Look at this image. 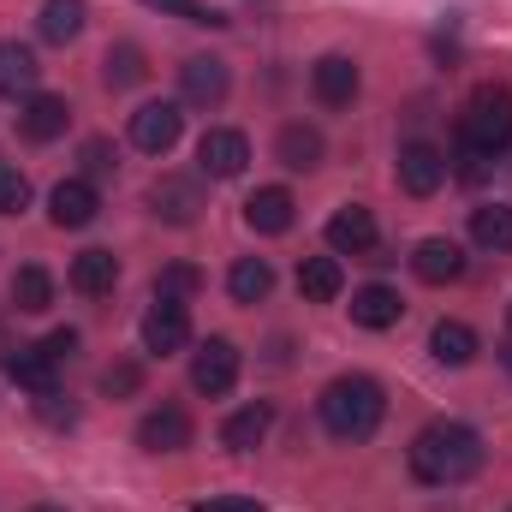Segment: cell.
<instances>
[{"label":"cell","instance_id":"cell-14","mask_svg":"<svg viewBox=\"0 0 512 512\" xmlns=\"http://www.w3.org/2000/svg\"><path fill=\"white\" fill-rule=\"evenodd\" d=\"M66 126H72L66 96H24V108H18V131H24L30 143H54V137H66Z\"/></svg>","mask_w":512,"mask_h":512},{"label":"cell","instance_id":"cell-7","mask_svg":"<svg viewBox=\"0 0 512 512\" xmlns=\"http://www.w3.org/2000/svg\"><path fill=\"white\" fill-rule=\"evenodd\" d=\"M179 131H185L179 102H143V108L131 114V143H137L143 155H167V149L179 143Z\"/></svg>","mask_w":512,"mask_h":512},{"label":"cell","instance_id":"cell-13","mask_svg":"<svg viewBox=\"0 0 512 512\" xmlns=\"http://www.w3.org/2000/svg\"><path fill=\"white\" fill-rule=\"evenodd\" d=\"M328 251L334 256H370L376 251V215L358 209V203H346V209L328 221Z\"/></svg>","mask_w":512,"mask_h":512},{"label":"cell","instance_id":"cell-39","mask_svg":"<svg viewBox=\"0 0 512 512\" xmlns=\"http://www.w3.org/2000/svg\"><path fill=\"white\" fill-rule=\"evenodd\" d=\"M507 370H512V346H507Z\"/></svg>","mask_w":512,"mask_h":512},{"label":"cell","instance_id":"cell-33","mask_svg":"<svg viewBox=\"0 0 512 512\" xmlns=\"http://www.w3.org/2000/svg\"><path fill=\"white\" fill-rule=\"evenodd\" d=\"M30 209V179L18 167H0V215H18Z\"/></svg>","mask_w":512,"mask_h":512},{"label":"cell","instance_id":"cell-1","mask_svg":"<svg viewBox=\"0 0 512 512\" xmlns=\"http://www.w3.org/2000/svg\"><path fill=\"white\" fill-rule=\"evenodd\" d=\"M483 471V435L471 423H429L411 441V477L429 489H453Z\"/></svg>","mask_w":512,"mask_h":512},{"label":"cell","instance_id":"cell-30","mask_svg":"<svg viewBox=\"0 0 512 512\" xmlns=\"http://www.w3.org/2000/svg\"><path fill=\"white\" fill-rule=\"evenodd\" d=\"M102 78H108V90H131V84H143L149 78V66H143V48H108V66H102Z\"/></svg>","mask_w":512,"mask_h":512},{"label":"cell","instance_id":"cell-31","mask_svg":"<svg viewBox=\"0 0 512 512\" xmlns=\"http://www.w3.org/2000/svg\"><path fill=\"white\" fill-rule=\"evenodd\" d=\"M149 6H155V12H173V18H185V24H209V30H215V24H227V12H215L209 0H149Z\"/></svg>","mask_w":512,"mask_h":512},{"label":"cell","instance_id":"cell-25","mask_svg":"<svg viewBox=\"0 0 512 512\" xmlns=\"http://www.w3.org/2000/svg\"><path fill=\"white\" fill-rule=\"evenodd\" d=\"M429 352H435V364H447V370H465V364L477 358V334H471L465 322H435V334H429Z\"/></svg>","mask_w":512,"mask_h":512},{"label":"cell","instance_id":"cell-8","mask_svg":"<svg viewBox=\"0 0 512 512\" xmlns=\"http://www.w3.org/2000/svg\"><path fill=\"white\" fill-rule=\"evenodd\" d=\"M227 90H233L227 60L197 54V60H185V66H179V96H185L191 108H221V102H227Z\"/></svg>","mask_w":512,"mask_h":512},{"label":"cell","instance_id":"cell-22","mask_svg":"<svg viewBox=\"0 0 512 512\" xmlns=\"http://www.w3.org/2000/svg\"><path fill=\"white\" fill-rule=\"evenodd\" d=\"M274 155H280L292 173H310V167H322V131L316 126H280Z\"/></svg>","mask_w":512,"mask_h":512},{"label":"cell","instance_id":"cell-32","mask_svg":"<svg viewBox=\"0 0 512 512\" xmlns=\"http://www.w3.org/2000/svg\"><path fill=\"white\" fill-rule=\"evenodd\" d=\"M78 161H84V173H90V179H108V173L120 167V155H114V143H108V137H90V143L78 149Z\"/></svg>","mask_w":512,"mask_h":512},{"label":"cell","instance_id":"cell-16","mask_svg":"<svg viewBox=\"0 0 512 512\" xmlns=\"http://www.w3.org/2000/svg\"><path fill=\"white\" fill-rule=\"evenodd\" d=\"M149 209H155L167 227H191V221H197V209H203V197H197V179H155V191H149Z\"/></svg>","mask_w":512,"mask_h":512},{"label":"cell","instance_id":"cell-11","mask_svg":"<svg viewBox=\"0 0 512 512\" xmlns=\"http://www.w3.org/2000/svg\"><path fill=\"white\" fill-rule=\"evenodd\" d=\"M358 66L346 60V54H322L316 66H310V90H316V102L322 108H352V96H358Z\"/></svg>","mask_w":512,"mask_h":512},{"label":"cell","instance_id":"cell-27","mask_svg":"<svg viewBox=\"0 0 512 512\" xmlns=\"http://www.w3.org/2000/svg\"><path fill=\"white\" fill-rule=\"evenodd\" d=\"M268 423H274V411H268V405H245V411H233V417L221 423V441H227L233 453H251V447H262Z\"/></svg>","mask_w":512,"mask_h":512},{"label":"cell","instance_id":"cell-37","mask_svg":"<svg viewBox=\"0 0 512 512\" xmlns=\"http://www.w3.org/2000/svg\"><path fill=\"white\" fill-rule=\"evenodd\" d=\"M489 161H495V155H483V149H471V143H459V179H471V185H477V179L489 173Z\"/></svg>","mask_w":512,"mask_h":512},{"label":"cell","instance_id":"cell-17","mask_svg":"<svg viewBox=\"0 0 512 512\" xmlns=\"http://www.w3.org/2000/svg\"><path fill=\"white\" fill-rule=\"evenodd\" d=\"M411 268H417V280L447 286V280H459V274H465V251H459L453 239H423V245L411 251Z\"/></svg>","mask_w":512,"mask_h":512},{"label":"cell","instance_id":"cell-20","mask_svg":"<svg viewBox=\"0 0 512 512\" xmlns=\"http://www.w3.org/2000/svg\"><path fill=\"white\" fill-rule=\"evenodd\" d=\"M405 316V298L393 292V286H364V292H352V322L358 328H393Z\"/></svg>","mask_w":512,"mask_h":512},{"label":"cell","instance_id":"cell-28","mask_svg":"<svg viewBox=\"0 0 512 512\" xmlns=\"http://www.w3.org/2000/svg\"><path fill=\"white\" fill-rule=\"evenodd\" d=\"M268 286H274V268H268L262 256H239V262L227 268V292H233L239 304H262Z\"/></svg>","mask_w":512,"mask_h":512},{"label":"cell","instance_id":"cell-2","mask_svg":"<svg viewBox=\"0 0 512 512\" xmlns=\"http://www.w3.org/2000/svg\"><path fill=\"white\" fill-rule=\"evenodd\" d=\"M387 417V393L370 376H340L322 387V423L334 441H370Z\"/></svg>","mask_w":512,"mask_h":512},{"label":"cell","instance_id":"cell-29","mask_svg":"<svg viewBox=\"0 0 512 512\" xmlns=\"http://www.w3.org/2000/svg\"><path fill=\"white\" fill-rule=\"evenodd\" d=\"M471 239L483 251H512V209L507 203H489V209H471Z\"/></svg>","mask_w":512,"mask_h":512},{"label":"cell","instance_id":"cell-5","mask_svg":"<svg viewBox=\"0 0 512 512\" xmlns=\"http://www.w3.org/2000/svg\"><path fill=\"white\" fill-rule=\"evenodd\" d=\"M233 382H239V346L221 340V334L203 340L197 358H191V387L209 393V399H221V393H233Z\"/></svg>","mask_w":512,"mask_h":512},{"label":"cell","instance_id":"cell-4","mask_svg":"<svg viewBox=\"0 0 512 512\" xmlns=\"http://www.w3.org/2000/svg\"><path fill=\"white\" fill-rule=\"evenodd\" d=\"M185 340H191V310H185V298H161V292H155V304L143 310V352L173 358Z\"/></svg>","mask_w":512,"mask_h":512},{"label":"cell","instance_id":"cell-34","mask_svg":"<svg viewBox=\"0 0 512 512\" xmlns=\"http://www.w3.org/2000/svg\"><path fill=\"white\" fill-rule=\"evenodd\" d=\"M197 286H203V274H197L191 262H173V268L155 280V292H161V298H185V292H197Z\"/></svg>","mask_w":512,"mask_h":512},{"label":"cell","instance_id":"cell-26","mask_svg":"<svg viewBox=\"0 0 512 512\" xmlns=\"http://www.w3.org/2000/svg\"><path fill=\"white\" fill-rule=\"evenodd\" d=\"M12 304H18L24 316H42V310L54 304V274L36 268V262H24V268L12 274Z\"/></svg>","mask_w":512,"mask_h":512},{"label":"cell","instance_id":"cell-15","mask_svg":"<svg viewBox=\"0 0 512 512\" xmlns=\"http://www.w3.org/2000/svg\"><path fill=\"white\" fill-rule=\"evenodd\" d=\"M54 370H60V352L42 340V346H18V352H6V376L18 387H30V393H54Z\"/></svg>","mask_w":512,"mask_h":512},{"label":"cell","instance_id":"cell-35","mask_svg":"<svg viewBox=\"0 0 512 512\" xmlns=\"http://www.w3.org/2000/svg\"><path fill=\"white\" fill-rule=\"evenodd\" d=\"M191 512H262L256 495H209V501H191Z\"/></svg>","mask_w":512,"mask_h":512},{"label":"cell","instance_id":"cell-21","mask_svg":"<svg viewBox=\"0 0 512 512\" xmlns=\"http://www.w3.org/2000/svg\"><path fill=\"white\" fill-rule=\"evenodd\" d=\"M340 286H346V274H340L334 256H304V262H298V292H304L310 304H334Z\"/></svg>","mask_w":512,"mask_h":512},{"label":"cell","instance_id":"cell-36","mask_svg":"<svg viewBox=\"0 0 512 512\" xmlns=\"http://www.w3.org/2000/svg\"><path fill=\"white\" fill-rule=\"evenodd\" d=\"M102 393H108V399H120V393H137V364H114V370L102 376Z\"/></svg>","mask_w":512,"mask_h":512},{"label":"cell","instance_id":"cell-3","mask_svg":"<svg viewBox=\"0 0 512 512\" xmlns=\"http://www.w3.org/2000/svg\"><path fill=\"white\" fill-rule=\"evenodd\" d=\"M459 143L483 149V155H501L512 143V90L507 84H477L465 114H459Z\"/></svg>","mask_w":512,"mask_h":512},{"label":"cell","instance_id":"cell-40","mask_svg":"<svg viewBox=\"0 0 512 512\" xmlns=\"http://www.w3.org/2000/svg\"><path fill=\"white\" fill-rule=\"evenodd\" d=\"M507 328H512V310H507Z\"/></svg>","mask_w":512,"mask_h":512},{"label":"cell","instance_id":"cell-18","mask_svg":"<svg viewBox=\"0 0 512 512\" xmlns=\"http://www.w3.org/2000/svg\"><path fill=\"white\" fill-rule=\"evenodd\" d=\"M292 215H298V203H292V191H286V185H262L251 203H245V221H251L256 233H268V239H274V233H286V227H292Z\"/></svg>","mask_w":512,"mask_h":512},{"label":"cell","instance_id":"cell-19","mask_svg":"<svg viewBox=\"0 0 512 512\" xmlns=\"http://www.w3.org/2000/svg\"><path fill=\"white\" fill-rule=\"evenodd\" d=\"M114 280H120V256H114V251L72 256V292H84V298H108V292H114Z\"/></svg>","mask_w":512,"mask_h":512},{"label":"cell","instance_id":"cell-12","mask_svg":"<svg viewBox=\"0 0 512 512\" xmlns=\"http://www.w3.org/2000/svg\"><path fill=\"white\" fill-rule=\"evenodd\" d=\"M137 447H143V453H179V447H191V417H185L179 405H155V411L137 423Z\"/></svg>","mask_w":512,"mask_h":512},{"label":"cell","instance_id":"cell-9","mask_svg":"<svg viewBox=\"0 0 512 512\" xmlns=\"http://www.w3.org/2000/svg\"><path fill=\"white\" fill-rule=\"evenodd\" d=\"M399 185H405V197H435L447 185V155L435 143H405L399 149Z\"/></svg>","mask_w":512,"mask_h":512},{"label":"cell","instance_id":"cell-38","mask_svg":"<svg viewBox=\"0 0 512 512\" xmlns=\"http://www.w3.org/2000/svg\"><path fill=\"white\" fill-rule=\"evenodd\" d=\"M24 512H60V507H24Z\"/></svg>","mask_w":512,"mask_h":512},{"label":"cell","instance_id":"cell-6","mask_svg":"<svg viewBox=\"0 0 512 512\" xmlns=\"http://www.w3.org/2000/svg\"><path fill=\"white\" fill-rule=\"evenodd\" d=\"M245 161H251V137H245V131H233V126L203 131V143H197V167H203V179H239Z\"/></svg>","mask_w":512,"mask_h":512},{"label":"cell","instance_id":"cell-10","mask_svg":"<svg viewBox=\"0 0 512 512\" xmlns=\"http://www.w3.org/2000/svg\"><path fill=\"white\" fill-rule=\"evenodd\" d=\"M96 215H102V197H96L90 179H60V185H54V197H48V221H54L60 233L90 227Z\"/></svg>","mask_w":512,"mask_h":512},{"label":"cell","instance_id":"cell-24","mask_svg":"<svg viewBox=\"0 0 512 512\" xmlns=\"http://www.w3.org/2000/svg\"><path fill=\"white\" fill-rule=\"evenodd\" d=\"M36 54L24 42H0V96H36Z\"/></svg>","mask_w":512,"mask_h":512},{"label":"cell","instance_id":"cell-23","mask_svg":"<svg viewBox=\"0 0 512 512\" xmlns=\"http://www.w3.org/2000/svg\"><path fill=\"white\" fill-rule=\"evenodd\" d=\"M84 18H90L84 0H42L36 30H42V42H78L84 36Z\"/></svg>","mask_w":512,"mask_h":512}]
</instances>
